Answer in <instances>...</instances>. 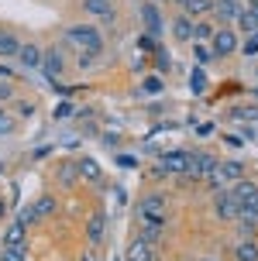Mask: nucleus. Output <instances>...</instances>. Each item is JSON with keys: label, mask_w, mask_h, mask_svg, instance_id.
<instances>
[{"label": "nucleus", "mask_w": 258, "mask_h": 261, "mask_svg": "<svg viewBox=\"0 0 258 261\" xmlns=\"http://www.w3.org/2000/svg\"><path fill=\"white\" fill-rule=\"evenodd\" d=\"M241 175H245V162H241V158H224V162H217V165L210 169V175H206L203 182L210 186L214 193H220V189L234 186Z\"/></svg>", "instance_id": "1"}, {"label": "nucleus", "mask_w": 258, "mask_h": 261, "mask_svg": "<svg viewBox=\"0 0 258 261\" xmlns=\"http://www.w3.org/2000/svg\"><path fill=\"white\" fill-rule=\"evenodd\" d=\"M69 41L79 45V52H103V35L93 24H73L69 28Z\"/></svg>", "instance_id": "2"}, {"label": "nucleus", "mask_w": 258, "mask_h": 261, "mask_svg": "<svg viewBox=\"0 0 258 261\" xmlns=\"http://www.w3.org/2000/svg\"><path fill=\"white\" fill-rule=\"evenodd\" d=\"M166 217H169V199L162 193H152V196H142L138 199V220L166 223Z\"/></svg>", "instance_id": "3"}, {"label": "nucleus", "mask_w": 258, "mask_h": 261, "mask_svg": "<svg viewBox=\"0 0 258 261\" xmlns=\"http://www.w3.org/2000/svg\"><path fill=\"white\" fill-rule=\"evenodd\" d=\"M214 217L224 220V223H234L238 217H241V203H238V196H234L231 189L214 193Z\"/></svg>", "instance_id": "4"}, {"label": "nucleus", "mask_w": 258, "mask_h": 261, "mask_svg": "<svg viewBox=\"0 0 258 261\" xmlns=\"http://www.w3.org/2000/svg\"><path fill=\"white\" fill-rule=\"evenodd\" d=\"M186 169H190V151H166L158 155L155 175H182Z\"/></svg>", "instance_id": "5"}, {"label": "nucleus", "mask_w": 258, "mask_h": 261, "mask_svg": "<svg viewBox=\"0 0 258 261\" xmlns=\"http://www.w3.org/2000/svg\"><path fill=\"white\" fill-rule=\"evenodd\" d=\"M217 162H220V158L210 155V151H196V155H190V169L182 172V179H186V182H190V179H206L210 169H214Z\"/></svg>", "instance_id": "6"}, {"label": "nucleus", "mask_w": 258, "mask_h": 261, "mask_svg": "<svg viewBox=\"0 0 258 261\" xmlns=\"http://www.w3.org/2000/svg\"><path fill=\"white\" fill-rule=\"evenodd\" d=\"M210 52H214V59H227L231 52H238V35L231 28H217L210 38Z\"/></svg>", "instance_id": "7"}, {"label": "nucleus", "mask_w": 258, "mask_h": 261, "mask_svg": "<svg viewBox=\"0 0 258 261\" xmlns=\"http://www.w3.org/2000/svg\"><path fill=\"white\" fill-rule=\"evenodd\" d=\"M62 69H65V59H62V48H45L41 52V76L49 79V83H59V76H62Z\"/></svg>", "instance_id": "8"}, {"label": "nucleus", "mask_w": 258, "mask_h": 261, "mask_svg": "<svg viewBox=\"0 0 258 261\" xmlns=\"http://www.w3.org/2000/svg\"><path fill=\"white\" fill-rule=\"evenodd\" d=\"M86 241H90L93 248H100L103 241H107V213L103 210L90 213V220H86Z\"/></svg>", "instance_id": "9"}, {"label": "nucleus", "mask_w": 258, "mask_h": 261, "mask_svg": "<svg viewBox=\"0 0 258 261\" xmlns=\"http://www.w3.org/2000/svg\"><path fill=\"white\" fill-rule=\"evenodd\" d=\"M83 11L93 14V17H100L103 24H110L117 14H114V0H83Z\"/></svg>", "instance_id": "10"}, {"label": "nucleus", "mask_w": 258, "mask_h": 261, "mask_svg": "<svg viewBox=\"0 0 258 261\" xmlns=\"http://www.w3.org/2000/svg\"><path fill=\"white\" fill-rule=\"evenodd\" d=\"M142 21H145V31L152 35V38H158L162 35V14H158V7L155 4H142Z\"/></svg>", "instance_id": "11"}, {"label": "nucleus", "mask_w": 258, "mask_h": 261, "mask_svg": "<svg viewBox=\"0 0 258 261\" xmlns=\"http://www.w3.org/2000/svg\"><path fill=\"white\" fill-rule=\"evenodd\" d=\"M55 179H59V186H65V189H73V186L79 182L76 158H65V162H59V169H55Z\"/></svg>", "instance_id": "12"}, {"label": "nucleus", "mask_w": 258, "mask_h": 261, "mask_svg": "<svg viewBox=\"0 0 258 261\" xmlns=\"http://www.w3.org/2000/svg\"><path fill=\"white\" fill-rule=\"evenodd\" d=\"M4 248H25L28 251V227L21 220L7 227V234H4Z\"/></svg>", "instance_id": "13"}, {"label": "nucleus", "mask_w": 258, "mask_h": 261, "mask_svg": "<svg viewBox=\"0 0 258 261\" xmlns=\"http://www.w3.org/2000/svg\"><path fill=\"white\" fill-rule=\"evenodd\" d=\"M138 237H142L145 244H158L162 237H166V223H152V220H142V227H138Z\"/></svg>", "instance_id": "14"}, {"label": "nucleus", "mask_w": 258, "mask_h": 261, "mask_svg": "<svg viewBox=\"0 0 258 261\" xmlns=\"http://www.w3.org/2000/svg\"><path fill=\"white\" fill-rule=\"evenodd\" d=\"M76 169H79V179H86V182H100L103 179V172L100 165H97V158H76Z\"/></svg>", "instance_id": "15"}, {"label": "nucleus", "mask_w": 258, "mask_h": 261, "mask_svg": "<svg viewBox=\"0 0 258 261\" xmlns=\"http://www.w3.org/2000/svg\"><path fill=\"white\" fill-rule=\"evenodd\" d=\"M210 11L217 14V21H224V24H231V21H238V14H241V7H238V0H217Z\"/></svg>", "instance_id": "16"}, {"label": "nucleus", "mask_w": 258, "mask_h": 261, "mask_svg": "<svg viewBox=\"0 0 258 261\" xmlns=\"http://www.w3.org/2000/svg\"><path fill=\"white\" fill-rule=\"evenodd\" d=\"M172 38L176 41H193V17L190 14H179L172 21Z\"/></svg>", "instance_id": "17"}, {"label": "nucleus", "mask_w": 258, "mask_h": 261, "mask_svg": "<svg viewBox=\"0 0 258 261\" xmlns=\"http://www.w3.org/2000/svg\"><path fill=\"white\" fill-rule=\"evenodd\" d=\"M128 261H155L152 244H145L142 237H134V241H131V248H128Z\"/></svg>", "instance_id": "18"}, {"label": "nucleus", "mask_w": 258, "mask_h": 261, "mask_svg": "<svg viewBox=\"0 0 258 261\" xmlns=\"http://www.w3.org/2000/svg\"><path fill=\"white\" fill-rule=\"evenodd\" d=\"M17 59H21L25 69H41V48H38V45H21Z\"/></svg>", "instance_id": "19"}, {"label": "nucleus", "mask_w": 258, "mask_h": 261, "mask_svg": "<svg viewBox=\"0 0 258 261\" xmlns=\"http://www.w3.org/2000/svg\"><path fill=\"white\" fill-rule=\"evenodd\" d=\"M227 117L231 120H251V124H255L258 120V103H234L231 110H227Z\"/></svg>", "instance_id": "20"}, {"label": "nucleus", "mask_w": 258, "mask_h": 261, "mask_svg": "<svg viewBox=\"0 0 258 261\" xmlns=\"http://www.w3.org/2000/svg\"><path fill=\"white\" fill-rule=\"evenodd\" d=\"M231 193L238 196V203H241V206H245L248 199H251V196L258 193V186H255V182H248V179H238V182L231 186Z\"/></svg>", "instance_id": "21"}, {"label": "nucleus", "mask_w": 258, "mask_h": 261, "mask_svg": "<svg viewBox=\"0 0 258 261\" xmlns=\"http://www.w3.org/2000/svg\"><path fill=\"white\" fill-rule=\"evenodd\" d=\"M17 52H21V41L14 38L11 31H0V59H11Z\"/></svg>", "instance_id": "22"}, {"label": "nucleus", "mask_w": 258, "mask_h": 261, "mask_svg": "<svg viewBox=\"0 0 258 261\" xmlns=\"http://www.w3.org/2000/svg\"><path fill=\"white\" fill-rule=\"evenodd\" d=\"M234 254H238V261H258V241L255 237H245Z\"/></svg>", "instance_id": "23"}, {"label": "nucleus", "mask_w": 258, "mask_h": 261, "mask_svg": "<svg viewBox=\"0 0 258 261\" xmlns=\"http://www.w3.org/2000/svg\"><path fill=\"white\" fill-rule=\"evenodd\" d=\"M176 4H179L182 14H190V17H196V14H206L210 7H214L210 0H176Z\"/></svg>", "instance_id": "24"}, {"label": "nucleus", "mask_w": 258, "mask_h": 261, "mask_svg": "<svg viewBox=\"0 0 258 261\" xmlns=\"http://www.w3.org/2000/svg\"><path fill=\"white\" fill-rule=\"evenodd\" d=\"M238 24L245 28L248 35H258V11H255V7H248V11H241V14H238Z\"/></svg>", "instance_id": "25"}, {"label": "nucleus", "mask_w": 258, "mask_h": 261, "mask_svg": "<svg viewBox=\"0 0 258 261\" xmlns=\"http://www.w3.org/2000/svg\"><path fill=\"white\" fill-rule=\"evenodd\" d=\"M55 210H59V206H55V199H52V196H41L38 203H35V213H38V220H41V217H52Z\"/></svg>", "instance_id": "26"}, {"label": "nucleus", "mask_w": 258, "mask_h": 261, "mask_svg": "<svg viewBox=\"0 0 258 261\" xmlns=\"http://www.w3.org/2000/svg\"><path fill=\"white\" fill-rule=\"evenodd\" d=\"M214 31H217V28H210L206 21H193V41H206V38H214Z\"/></svg>", "instance_id": "27"}, {"label": "nucleus", "mask_w": 258, "mask_h": 261, "mask_svg": "<svg viewBox=\"0 0 258 261\" xmlns=\"http://www.w3.org/2000/svg\"><path fill=\"white\" fill-rule=\"evenodd\" d=\"M0 261H28L25 248H0Z\"/></svg>", "instance_id": "28"}, {"label": "nucleus", "mask_w": 258, "mask_h": 261, "mask_svg": "<svg viewBox=\"0 0 258 261\" xmlns=\"http://www.w3.org/2000/svg\"><path fill=\"white\" fill-rule=\"evenodd\" d=\"M190 90H193V93L206 90V72H203V69H193V76H190Z\"/></svg>", "instance_id": "29"}, {"label": "nucleus", "mask_w": 258, "mask_h": 261, "mask_svg": "<svg viewBox=\"0 0 258 261\" xmlns=\"http://www.w3.org/2000/svg\"><path fill=\"white\" fill-rule=\"evenodd\" d=\"M7 100H14V86L7 79H0V103H7Z\"/></svg>", "instance_id": "30"}, {"label": "nucleus", "mask_w": 258, "mask_h": 261, "mask_svg": "<svg viewBox=\"0 0 258 261\" xmlns=\"http://www.w3.org/2000/svg\"><path fill=\"white\" fill-rule=\"evenodd\" d=\"M241 52L245 55H258V35H248V41L241 45Z\"/></svg>", "instance_id": "31"}, {"label": "nucleus", "mask_w": 258, "mask_h": 261, "mask_svg": "<svg viewBox=\"0 0 258 261\" xmlns=\"http://www.w3.org/2000/svg\"><path fill=\"white\" fill-rule=\"evenodd\" d=\"M17 220L25 223V227H28V223H35V220H38V213H35V206H25V210H21V217H17Z\"/></svg>", "instance_id": "32"}, {"label": "nucleus", "mask_w": 258, "mask_h": 261, "mask_svg": "<svg viewBox=\"0 0 258 261\" xmlns=\"http://www.w3.org/2000/svg\"><path fill=\"white\" fill-rule=\"evenodd\" d=\"M142 86H145V93H158V90H162V79H158V76H152V79H145Z\"/></svg>", "instance_id": "33"}, {"label": "nucleus", "mask_w": 258, "mask_h": 261, "mask_svg": "<svg viewBox=\"0 0 258 261\" xmlns=\"http://www.w3.org/2000/svg\"><path fill=\"white\" fill-rule=\"evenodd\" d=\"M196 59H200V62H210V59H214L210 45H196Z\"/></svg>", "instance_id": "34"}, {"label": "nucleus", "mask_w": 258, "mask_h": 261, "mask_svg": "<svg viewBox=\"0 0 258 261\" xmlns=\"http://www.w3.org/2000/svg\"><path fill=\"white\" fill-rule=\"evenodd\" d=\"M14 130V120L7 117V114H0V138H4V134H11Z\"/></svg>", "instance_id": "35"}, {"label": "nucleus", "mask_w": 258, "mask_h": 261, "mask_svg": "<svg viewBox=\"0 0 258 261\" xmlns=\"http://www.w3.org/2000/svg\"><path fill=\"white\" fill-rule=\"evenodd\" d=\"M155 65H158L162 72H169V65H172V62H169V55H166V52H155Z\"/></svg>", "instance_id": "36"}, {"label": "nucleus", "mask_w": 258, "mask_h": 261, "mask_svg": "<svg viewBox=\"0 0 258 261\" xmlns=\"http://www.w3.org/2000/svg\"><path fill=\"white\" fill-rule=\"evenodd\" d=\"M17 114H21V117H31V114H35V103L21 100V103H17Z\"/></svg>", "instance_id": "37"}, {"label": "nucleus", "mask_w": 258, "mask_h": 261, "mask_svg": "<svg viewBox=\"0 0 258 261\" xmlns=\"http://www.w3.org/2000/svg\"><path fill=\"white\" fill-rule=\"evenodd\" d=\"M73 114V103H62V107H55V117H69Z\"/></svg>", "instance_id": "38"}, {"label": "nucleus", "mask_w": 258, "mask_h": 261, "mask_svg": "<svg viewBox=\"0 0 258 261\" xmlns=\"http://www.w3.org/2000/svg\"><path fill=\"white\" fill-rule=\"evenodd\" d=\"M138 45H142L145 52H155V41H152V35H145V38H142V41H138Z\"/></svg>", "instance_id": "39"}, {"label": "nucleus", "mask_w": 258, "mask_h": 261, "mask_svg": "<svg viewBox=\"0 0 258 261\" xmlns=\"http://www.w3.org/2000/svg\"><path fill=\"white\" fill-rule=\"evenodd\" d=\"M117 162H121L124 169H134V158H131V155H121V158H117Z\"/></svg>", "instance_id": "40"}, {"label": "nucleus", "mask_w": 258, "mask_h": 261, "mask_svg": "<svg viewBox=\"0 0 258 261\" xmlns=\"http://www.w3.org/2000/svg\"><path fill=\"white\" fill-rule=\"evenodd\" d=\"M196 134H200V138H210V134H214V124H203V127L196 130Z\"/></svg>", "instance_id": "41"}, {"label": "nucleus", "mask_w": 258, "mask_h": 261, "mask_svg": "<svg viewBox=\"0 0 258 261\" xmlns=\"http://www.w3.org/2000/svg\"><path fill=\"white\" fill-rule=\"evenodd\" d=\"M4 217H7V203L0 199V220H4Z\"/></svg>", "instance_id": "42"}, {"label": "nucleus", "mask_w": 258, "mask_h": 261, "mask_svg": "<svg viewBox=\"0 0 258 261\" xmlns=\"http://www.w3.org/2000/svg\"><path fill=\"white\" fill-rule=\"evenodd\" d=\"M203 261H217V258H203Z\"/></svg>", "instance_id": "43"}, {"label": "nucleus", "mask_w": 258, "mask_h": 261, "mask_svg": "<svg viewBox=\"0 0 258 261\" xmlns=\"http://www.w3.org/2000/svg\"><path fill=\"white\" fill-rule=\"evenodd\" d=\"M0 172H4V162H0Z\"/></svg>", "instance_id": "44"}, {"label": "nucleus", "mask_w": 258, "mask_h": 261, "mask_svg": "<svg viewBox=\"0 0 258 261\" xmlns=\"http://www.w3.org/2000/svg\"><path fill=\"white\" fill-rule=\"evenodd\" d=\"M0 114H4V110H0Z\"/></svg>", "instance_id": "45"}, {"label": "nucleus", "mask_w": 258, "mask_h": 261, "mask_svg": "<svg viewBox=\"0 0 258 261\" xmlns=\"http://www.w3.org/2000/svg\"><path fill=\"white\" fill-rule=\"evenodd\" d=\"M255 76H258V72H255Z\"/></svg>", "instance_id": "46"}]
</instances>
